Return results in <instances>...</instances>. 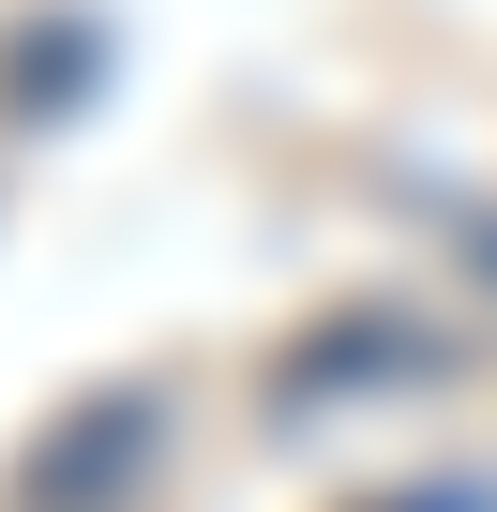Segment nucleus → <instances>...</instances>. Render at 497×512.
I'll list each match as a JSON object with an SVG mask.
<instances>
[{"instance_id":"1","label":"nucleus","mask_w":497,"mask_h":512,"mask_svg":"<svg viewBox=\"0 0 497 512\" xmlns=\"http://www.w3.org/2000/svg\"><path fill=\"white\" fill-rule=\"evenodd\" d=\"M151 452H166V407L136 377H106V392H76L16 467H0V497H16V512H121L151 482Z\"/></svg>"}]
</instances>
